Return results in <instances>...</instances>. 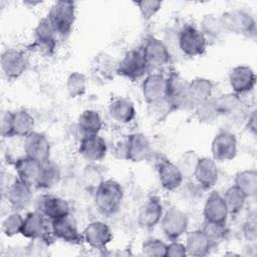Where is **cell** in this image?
Masks as SVG:
<instances>
[{
    "instance_id": "1",
    "label": "cell",
    "mask_w": 257,
    "mask_h": 257,
    "mask_svg": "<svg viewBox=\"0 0 257 257\" xmlns=\"http://www.w3.org/2000/svg\"><path fill=\"white\" fill-rule=\"evenodd\" d=\"M123 199V189L114 180H103L94 191V203L98 210L111 215L118 211Z\"/></svg>"
},
{
    "instance_id": "2",
    "label": "cell",
    "mask_w": 257,
    "mask_h": 257,
    "mask_svg": "<svg viewBox=\"0 0 257 257\" xmlns=\"http://www.w3.org/2000/svg\"><path fill=\"white\" fill-rule=\"evenodd\" d=\"M46 17L52 25L56 36L66 38L75 21V4L72 1H56L51 6Z\"/></svg>"
},
{
    "instance_id": "3",
    "label": "cell",
    "mask_w": 257,
    "mask_h": 257,
    "mask_svg": "<svg viewBox=\"0 0 257 257\" xmlns=\"http://www.w3.org/2000/svg\"><path fill=\"white\" fill-rule=\"evenodd\" d=\"M225 32L254 38L256 36V22L247 11L239 8L228 10L220 15Z\"/></svg>"
},
{
    "instance_id": "4",
    "label": "cell",
    "mask_w": 257,
    "mask_h": 257,
    "mask_svg": "<svg viewBox=\"0 0 257 257\" xmlns=\"http://www.w3.org/2000/svg\"><path fill=\"white\" fill-rule=\"evenodd\" d=\"M178 47L183 54L196 57L203 55L207 48V39L203 33L191 24H186L179 31L178 35Z\"/></svg>"
},
{
    "instance_id": "5",
    "label": "cell",
    "mask_w": 257,
    "mask_h": 257,
    "mask_svg": "<svg viewBox=\"0 0 257 257\" xmlns=\"http://www.w3.org/2000/svg\"><path fill=\"white\" fill-rule=\"evenodd\" d=\"M151 151L152 147L148 137L143 133H133L126 136L117 153L121 154L120 157L124 160L140 163L149 158Z\"/></svg>"
},
{
    "instance_id": "6",
    "label": "cell",
    "mask_w": 257,
    "mask_h": 257,
    "mask_svg": "<svg viewBox=\"0 0 257 257\" xmlns=\"http://www.w3.org/2000/svg\"><path fill=\"white\" fill-rule=\"evenodd\" d=\"M149 66L145 59L142 48L128 50L117 64L116 71L122 77L131 80L142 78L148 71Z\"/></svg>"
},
{
    "instance_id": "7",
    "label": "cell",
    "mask_w": 257,
    "mask_h": 257,
    "mask_svg": "<svg viewBox=\"0 0 257 257\" xmlns=\"http://www.w3.org/2000/svg\"><path fill=\"white\" fill-rule=\"evenodd\" d=\"M163 233L171 240H177L184 235L189 227V216L186 212L178 208L168 209L161 219Z\"/></svg>"
},
{
    "instance_id": "8",
    "label": "cell",
    "mask_w": 257,
    "mask_h": 257,
    "mask_svg": "<svg viewBox=\"0 0 257 257\" xmlns=\"http://www.w3.org/2000/svg\"><path fill=\"white\" fill-rule=\"evenodd\" d=\"M188 83L189 82H187L179 74L173 73L168 76L167 97L174 105L175 110L195 108L190 97Z\"/></svg>"
},
{
    "instance_id": "9",
    "label": "cell",
    "mask_w": 257,
    "mask_h": 257,
    "mask_svg": "<svg viewBox=\"0 0 257 257\" xmlns=\"http://www.w3.org/2000/svg\"><path fill=\"white\" fill-rule=\"evenodd\" d=\"M237 139L231 132L221 131L212 140L211 153L215 161H231L237 156Z\"/></svg>"
},
{
    "instance_id": "10",
    "label": "cell",
    "mask_w": 257,
    "mask_h": 257,
    "mask_svg": "<svg viewBox=\"0 0 257 257\" xmlns=\"http://www.w3.org/2000/svg\"><path fill=\"white\" fill-rule=\"evenodd\" d=\"M35 210L50 221L70 214L69 204L66 200L49 194L41 195L36 199Z\"/></svg>"
},
{
    "instance_id": "11",
    "label": "cell",
    "mask_w": 257,
    "mask_h": 257,
    "mask_svg": "<svg viewBox=\"0 0 257 257\" xmlns=\"http://www.w3.org/2000/svg\"><path fill=\"white\" fill-rule=\"evenodd\" d=\"M149 68H160L171 61V52L166 43L159 38L150 37L142 47Z\"/></svg>"
},
{
    "instance_id": "12",
    "label": "cell",
    "mask_w": 257,
    "mask_h": 257,
    "mask_svg": "<svg viewBox=\"0 0 257 257\" xmlns=\"http://www.w3.org/2000/svg\"><path fill=\"white\" fill-rule=\"evenodd\" d=\"M46 219L47 218L45 216L36 210L34 212H29L24 217L21 235L30 240L36 238H44L51 241L53 236L50 227H48L46 223Z\"/></svg>"
},
{
    "instance_id": "13",
    "label": "cell",
    "mask_w": 257,
    "mask_h": 257,
    "mask_svg": "<svg viewBox=\"0 0 257 257\" xmlns=\"http://www.w3.org/2000/svg\"><path fill=\"white\" fill-rule=\"evenodd\" d=\"M50 229L54 238L65 243L76 245L83 241L82 234L79 233L75 222L69 215L50 221Z\"/></svg>"
},
{
    "instance_id": "14",
    "label": "cell",
    "mask_w": 257,
    "mask_h": 257,
    "mask_svg": "<svg viewBox=\"0 0 257 257\" xmlns=\"http://www.w3.org/2000/svg\"><path fill=\"white\" fill-rule=\"evenodd\" d=\"M229 83L234 93L240 95L253 90L256 74L248 65H237L229 73Z\"/></svg>"
},
{
    "instance_id": "15",
    "label": "cell",
    "mask_w": 257,
    "mask_h": 257,
    "mask_svg": "<svg viewBox=\"0 0 257 257\" xmlns=\"http://www.w3.org/2000/svg\"><path fill=\"white\" fill-rule=\"evenodd\" d=\"M83 241L93 249H103L112 240L108 225L101 221H93L86 225L82 232Z\"/></svg>"
},
{
    "instance_id": "16",
    "label": "cell",
    "mask_w": 257,
    "mask_h": 257,
    "mask_svg": "<svg viewBox=\"0 0 257 257\" xmlns=\"http://www.w3.org/2000/svg\"><path fill=\"white\" fill-rule=\"evenodd\" d=\"M1 69L9 79L20 77L27 68V60L24 54L15 48L6 49L1 55Z\"/></svg>"
},
{
    "instance_id": "17",
    "label": "cell",
    "mask_w": 257,
    "mask_h": 257,
    "mask_svg": "<svg viewBox=\"0 0 257 257\" xmlns=\"http://www.w3.org/2000/svg\"><path fill=\"white\" fill-rule=\"evenodd\" d=\"M50 150V143L45 135L38 132H32L25 137L24 153L26 157L43 163L49 160Z\"/></svg>"
},
{
    "instance_id": "18",
    "label": "cell",
    "mask_w": 257,
    "mask_h": 257,
    "mask_svg": "<svg viewBox=\"0 0 257 257\" xmlns=\"http://www.w3.org/2000/svg\"><path fill=\"white\" fill-rule=\"evenodd\" d=\"M78 153L88 162H99L106 156L107 145L105 140L98 134L83 136L79 143Z\"/></svg>"
},
{
    "instance_id": "19",
    "label": "cell",
    "mask_w": 257,
    "mask_h": 257,
    "mask_svg": "<svg viewBox=\"0 0 257 257\" xmlns=\"http://www.w3.org/2000/svg\"><path fill=\"white\" fill-rule=\"evenodd\" d=\"M203 215L206 222L216 224H226L229 212L224 202L223 196L213 191L207 197L203 208Z\"/></svg>"
},
{
    "instance_id": "20",
    "label": "cell",
    "mask_w": 257,
    "mask_h": 257,
    "mask_svg": "<svg viewBox=\"0 0 257 257\" xmlns=\"http://www.w3.org/2000/svg\"><path fill=\"white\" fill-rule=\"evenodd\" d=\"M204 190L212 189L219 180V169L213 158H200L193 176Z\"/></svg>"
},
{
    "instance_id": "21",
    "label": "cell",
    "mask_w": 257,
    "mask_h": 257,
    "mask_svg": "<svg viewBox=\"0 0 257 257\" xmlns=\"http://www.w3.org/2000/svg\"><path fill=\"white\" fill-rule=\"evenodd\" d=\"M163 205L159 198L151 197L139 209L138 223L144 229H154L163 217Z\"/></svg>"
},
{
    "instance_id": "22",
    "label": "cell",
    "mask_w": 257,
    "mask_h": 257,
    "mask_svg": "<svg viewBox=\"0 0 257 257\" xmlns=\"http://www.w3.org/2000/svg\"><path fill=\"white\" fill-rule=\"evenodd\" d=\"M142 93L147 103L167 97L168 77L161 73L147 75L142 83Z\"/></svg>"
},
{
    "instance_id": "23",
    "label": "cell",
    "mask_w": 257,
    "mask_h": 257,
    "mask_svg": "<svg viewBox=\"0 0 257 257\" xmlns=\"http://www.w3.org/2000/svg\"><path fill=\"white\" fill-rule=\"evenodd\" d=\"M6 198L15 210H24L32 201V188L16 178L8 186Z\"/></svg>"
},
{
    "instance_id": "24",
    "label": "cell",
    "mask_w": 257,
    "mask_h": 257,
    "mask_svg": "<svg viewBox=\"0 0 257 257\" xmlns=\"http://www.w3.org/2000/svg\"><path fill=\"white\" fill-rule=\"evenodd\" d=\"M34 46L42 53L51 54L56 46V33L45 16L39 20L35 27Z\"/></svg>"
},
{
    "instance_id": "25",
    "label": "cell",
    "mask_w": 257,
    "mask_h": 257,
    "mask_svg": "<svg viewBox=\"0 0 257 257\" xmlns=\"http://www.w3.org/2000/svg\"><path fill=\"white\" fill-rule=\"evenodd\" d=\"M157 171L160 184L165 190L175 191L182 186L184 177L176 164L164 160L159 163Z\"/></svg>"
},
{
    "instance_id": "26",
    "label": "cell",
    "mask_w": 257,
    "mask_h": 257,
    "mask_svg": "<svg viewBox=\"0 0 257 257\" xmlns=\"http://www.w3.org/2000/svg\"><path fill=\"white\" fill-rule=\"evenodd\" d=\"M41 164L42 163L26 156L17 159L14 164L17 178L31 188H36L41 171Z\"/></svg>"
},
{
    "instance_id": "27",
    "label": "cell",
    "mask_w": 257,
    "mask_h": 257,
    "mask_svg": "<svg viewBox=\"0 0 257 257\" xmlns=\"http://www.w3.org/2000/svg\"><path fill=\"white\" fill-rule=\"evenodd\" d=\"M108 114L111 119L118 123H128L136 116L135 104L128 98L116 97L108 105Z\"/></svg>"
},
{
    "instance_id": "28",
    "label": "cell",
    "mask_w": 257,
    "mask_h": 257,
    "mask_svg": "<svg viewBox=\"0 0 257 257\" xmlns=\"http://www.w3.org/2000/svg\"><path fill=\"white\" fill-rule=\"evenodd\" d=\"M185 246L187 255L201 257L209 254L213 243L202 229H198L187 233Z\"/></svg>"
},
{
    "instance_id": "29",
    "label": "cell",
    "mask_w": 257,
    "mask_h": 257,
    "mask_svg": "<svg viewBox=\"0 0 257 257\" xmlns=\"http://www.w3.org/2000/svg\"><path fill=\"white\" fill-rule=\"evenodd\" d=\"M189 93L194 106L211 99L213 96L214 84L205 77H196L188 83Z\"/></svg>"
},
{
    "instance_id": "30",
    "label": "cell",
    "mask_w": 257,
    "mask_h": 257,
    "mask_svg": "<svg viewBox=\"0 0 257 257\" xmlns=\"http://www.w3.org/2000/svg\"><path fill=\"white\" fill-rule=\"evenodd\" d=\"M213 99L220 116L237 115L242 110L241 97L234 92L224 93L218 97H213Z\"/></svg>"
},
{
    "instance_id": "31",
    "label": "cell",
    "mask_w": 257,
    "mask_h": 257,
    "mask_svg": "<svg viewBox=\"0 0 257 257\" xmlns=\"http://www.w3.org/2000/svg\"><path fill=\"white\" fill-rule=\"evenodd\" d=\"M77 126L83 136L97 135L102 127V118L96 110L85 109L78 116Z\"/></svg>"
},
{
    "instance_id": "32",
    "label": "cell",
    "mask_w": 257,
    "mask_h": 257,
    "mask_svg": "<svg viewBox=\"0 0 257 257\" xmlns=\"http://www.w3.org/2000/svg\"><path fill=\"white\" fill-rule=\"evenodd\" d=\"M234 185L241 190L247 198H253L257 193V172L255 170H243L236 174Z\"/></svg>"
},
{
    "instance_id": "33",
    "label": "cell",
    "mask_w": 257,
    "mask_h": 257,
    "mask_svg": "<svg viewBox=\"0 0 257 257\" xmlns=\"http://www.w3.org/2000/svg\"><path fill=\"white\" fill-rule=\"evenodd\" d=\"M34 126L35 120L29 111L25 109L13 111V136L25 138L34 132Z\"/></svg>"
},
{
    "instance_id": "34",
    "label": "cell",
    "mask_w": 257,
    "mask_h": 257,
    "mask_svg": "<svg viewBox=\"0 0 257 257\" xmlns=\"http://www.w3.org/2000/svg\"><path fill=\"white\" fill-rule=\"evenodd\" d=\"M60 181V170L50 160L41 164V171L37 183V189H51Z\"/></svg>"
},
{
    "instance_id": "35",
    "label": "cell",
    "mask_w": 257,
    "mask_h": 257,
    "mask_svg": "<svg viewBox=\"0 0 257 257\" xmlns=\"http://www.w3.org/2000/svg\"><path fill=\"white\" fill-rule=\"evenodd\" d=\"M200 31L203 33L207 41L208 39H218L226 33L220 16L215 14L204 15L200 24Z\"/></svg>"
},
{
    "instance_id": "36",
    "label": "cell",
    "mask_w": 257,
    "mask_h": 257,
    "mask_svg": "<svg viewBox=\"0 0 257 257\" xmlns=\"http://www.w3.org/2000/svg\"><path fill=\"white\" fill-rule=\"evenodd\" d=\"M222 196L228 209V212L231 215H236L240 213L244 209L246 200L248 199L246 195L241 190H239L235 185L229 187Z\"/></svg>"
},
{
    "instance_id": "37",
    "label": "cell",
    "mask_w": 257,
    "mask_h": 257,
    "mask_svg": "<svg viewBox=\"0 0 257 257\" xmlns=\"http://www.w3.org/2000/svg\"><path fill=\"white\" fill-rule=\"evenodd\" d=\"M147 111L151 119L156 121H163L166 119L173 111L175 107L168 97H164L152 102L147 103Z\"/></svg>"
},
{
    "instance_id": "38",
    "label": "cell",
    "mask_w": 257,
    "mask_h": 257,
    "mask_svg": "<svg viewBox=\"0 0 257 257\" xmlns=\"http://www.w3.org/2000/svg\"><path fill=\"white\" fill-rule=\"evenodd\" d=\"M194 109H195L196 117L202 123L211 124V123H214L220 117V114L215 106L213 97L205 102H202L196 105Z\"/></svg>"
},
{
    "instance_id": "39",
    "label": "cell",
    "mask_w": 257,
    "mask_h": 257,
    "mask_svg": "<svg viewBox=\"0 0 257 257\" xmlns=\"http://www.w3.org/2000/svg\"><path fill=\"white\" fill-rule=\"evenodd\" d=\"M66 89L70 97L82 96L86 90V77L83 73L71 72L66 79Z\"/></svg>"
},
{
    "instance_id": "40",
    "label": "cell",
    "mask_w": 257,
    "mask_h": 257,
    "mask_svg": "<svg viewBox=\"0 0 257 257\" xmlns=\"http://www.w3.org/2000/svg\"><path fill=\"white\" fill-rule=\"evenodd\" d=\"M199 159L200 158L194 151H187L181 155L176 165L181 171L184 179H190L194 176Z\"/></svg>"
},
{
    "instance_id": "41",
    "label": "cell",
    "mask_w": 257,
    "mask_h": 257,
    "mask_svg": "<svg viewBox=\"0 0 257 257\" xmlns=\"http://www.w3.org/2000/svg\"><path fill=\"white\" fill-rule=\"evenodd\" d=\"M24 218L18 212L9 214L2 222V231L5 236L13 237L21 234L23 228Z\"/></svg>"
},
{
    "instance_id": "42",
    "label": "cell",
    "mask_w": 257,
    "mask_h": 257,
    "mask_svg": "<svg viewBox=\"0 0 257 257\" xmlns=\"http://www.w3.org/2000/svg\"><path fill=\"white\" fill-rule=\"evenodd\" d=\"M167 244L158 238H149L142 244V253L145 256H166Z\"/></svg>"
},
{
    "instance_id": "43",
    "label": "cell",
    "mask_w": 257,
    "mask_h": 257,
    "mask_svg": "<svg viewBox=\"0 0 257 257\" xmlns=\"http://www.w3.org/2000/svg\"><path fill=\"white\" fill-rule=\"evenodd\" d=\"M139 11L145 21L151 20L161 9L162 2L155 0H142L136 2Z\"/></svg>"
},
{
    "instance_id": "44",
    "label": "cell",
    "mask_w": 257,
    "mask_h": 257,
    "mask_svg": "<svg viewBox=\"0 0 257 257\" xmlns=\"http://www.w3.org/2000/svg\"><path fill=\"white\" fill-rule=\"evenodd\" d=\"M226 224H216V223H210L206 222L204 224V227L202 230L205 232V234L208 236V238L211 240L213 244L222 241L227 233L226 230Z\"/></svg>"
},
{
    "instance_id": "45",
    "label": "cell",
    "mask_w": 257,
    "mask_h": 257,
    "mask_svg": "<svg viewBox=\"0 0 257 257\" xmlns=\"http://www.w3.org/2000/svg\"><path fill=\"white\" fill-rule=\"evenodd\" d=\"M50 240L44 238L31 239L26 247L28 256H42L46 254V250L49 248Z\"/></svg>"
},
{
    "instance_id": "46",
    "label": "cell",
    "mask_w": 257,
    "mask_h": 257,
    "mask_svg": "<svg viewBox=\"0 0 257 257\" xmlns=\"http://www.w3.org/2000/svg\"><path fill=\"white\" fill-rule=\"evenodd\" d=\"M83 181H84V185L88 188H92L95 189L102 183V179H101V174L100 172L93 166H89L86 167L84 172H83Z\"/></svg>"
},
{
    "instance_id": "47",
    "label": "cell",
    "mask_w": 257,
    "mask_h": 257,
    "mask_svg": "<svg viewBox=\"0 0 257 257\" xmlns=\"http://www.w3.org/2000/svg\"><path fill=\"white\" fill-rule=\"evenodd\" d=\"M243 236L249 242H255L257 239V222L256 215L253 213L249 216V218L244 222L243 227Z\"/></svg>"
},
{
    "instance_id": "48",
    "label": "cell",
    "mask_w": 257,
    "mask_h": 257,
    "mask_svg": "<svg viewBox=\"0 0 257 257\" xmlns=\"http://www.w3.org/2000/svg\"><path fill=\"white\" fill-rule=\"evenodd\" d=\"M1 136L3 138L13 137V111H3L0 120Z\"/></svg>"
},
{
    "instance_id": "49",
    "label": "cell",
    "mask_w": 257,
    "mask_h": 257,
    "mask_svg": "<svg viewBox=\"0 0 257 257\" xmlns=\"http://www.w3.org/2000/svg\"><path fill=\"white\" fill-rule=\"evenodd\" d=\"M166 256L168 257H184L187 256V249L185 244H182L176 240L167 244Z\"/></svg>"
},
{
    "instance_id": "50",
    "label": "cell",
    "mask_w": 257,
    "mask_h": 257,
    "mask_svg": "<svg viewBox=\"0 0 257 257\" xmlns=\"http://www.w3.org/2000/svg\"><path fill=\"white\" fill-rule=\"evenodd\" d=\"M247 126L253 135L256 134V111L255 110H253L251 114H249L247 118Z\"/></svg>"
}]
</instances>
